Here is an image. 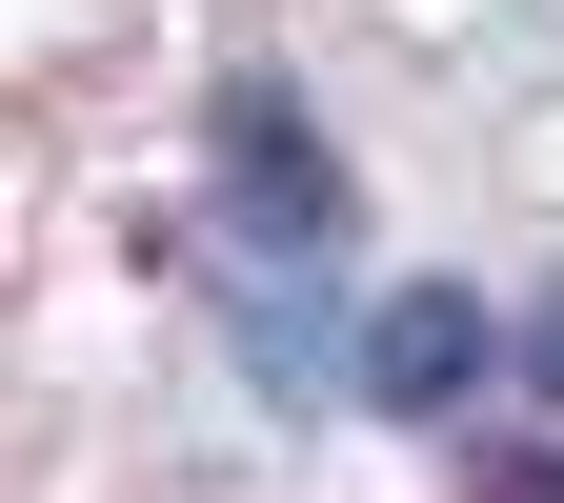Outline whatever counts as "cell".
<instances>
[{"mask_svg":"<svg viewBox=\"0 0 564 503\" xmlns=\"http://www.w3.org/2000/svg\"><path fill=\"white\" fill-rule=\"evenodd\" d=\"M223 222L282 242V262H323V242H343V162L303 141V101H282V81H223Z\"/></svg>","mask_w":564,"mask_h":503,"instance_id":"6da1fadb","label":"cell"},{"mask_svg":"<svg viewBox=\"0 0 564 503\" xmlns=\"http://www.w3.org/2000/svg\"><path fill=\"white\" fill-rule=\"evenodd\" d=\"M484 363H505V322H484L464 282H403V303H364V403H383V423H444Z\"/></svg>","mask_w":564,"mask_h":503,"instance_id":"7a4b0ae2","label":"cell"},{"mask_svg":"<svg viewBox=\"0 0 564 503\" xmlns=\"http://www.w3.org/2000/svg\"><path fill=\"white\" fill-rule=\"evenodd\" d=\"M484 503H564V444H524V463H484Z\"/></svg>","mask_w":564,"mask_h":503,"instance_id":"3957f363","label":"cell"},{"mask_svg":"<svg viewBox=\"0 0 564 503\" xmlns=\"http://www.w3.org/2000/svg\"><path fill=\"white\" fill-rule=\"evenodd\" d=\"M524 363H544V383H564V303H544V322H524Z\"/></svg>","mask_w":564,"mask_h":503,"instance_id":"277c9868","label":"cell"}]
</instances>
